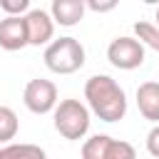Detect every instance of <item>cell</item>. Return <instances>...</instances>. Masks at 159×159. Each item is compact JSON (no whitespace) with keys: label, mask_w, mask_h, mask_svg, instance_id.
<instances>
[{"label":"cell","mask_w":159,"mask_h":159,"mask_svg":"<svg viewBox=\"0 0 159 159\" xmlns=\"http://www.w3.org/2000/svg\"><path fill=\"white\" fill-rule=\"evenodd\" d=\"M84 99L102 122H119L127 114V94L109 75H92L84 82Z\"/></svg>","instance_id":"cell-1"},{"label":"cell","mask_w":159,"mask_h":159,"mask_svg":"<svg viewBox=\"0 0 159 159\" xmlns=\"http://www.w3.org/2000/svg\"><path fill=\"white\" fill-rule=\"evenodd\" d=\"M42 60H45V67L50 72L72 75V72L82 70V65H84V47L75 37H60V40H52L45 47Z\"/></svg>","instance_id":"cell-2"},{"label":"cell","mask_w":159,"mask_h":159,"mask_svg":"<svg viewBox=\"0 0 159 159\" xmlns=\"http://www.w3.org/2000/svg\"><path fill=\"white\" fill-rule=\"evenodd\" d=\"M55 129L70 142L82 139L89 129V109L80 99L57 102V107H55Z\"/></svg>","instance_id":"cell-3"},{"label":"cell","mask_w":159,"mask_h":159,"mask_svg":"<svg viewBox=\"0 0 159 159\" xmlns=\"http://www.w3.org/2000/svg\"><path fill=\"white\" fill-rule=\"evenodd\" d=\"M107 60L117 70H137L144 62V45L129 35L114 37L107 47Z\"/></svg>","instance_id":"cell-4"},{"label":"cell","mask_w":159,"mask_h":159,"mask_svg":"<svg viewBox=\"0 0 159 159\" xmlns=\"http://www.w3.org/2000/svg\"><path fill=\"white\" fill-rule=\"evenodd\" d=\"M22 102H25V107H27L32 114L55 112V107H57V87H55V82L42 80V77L30 80V82L25 84Z\"/></svg>","instance_id":"cell-5"},{"label":"cell","mask_w":159,"mask_h":159,"mask_svg":"<svg viewBox=\"0 0 159 159\" xmlns=\"http://www.w3.org/2000/svg\"><path fill=\"white\" fill-rule=\"evenodd\" d=\"M22 20H25V30H27V45L40 47V45H47L52 40L55 22H52L47 10L32 7V10H27V15H22Z\"/></svg>","instance_id":"cell-6"},{"label":"cell","mask_w":159,"mask_h":159,"mask_svg":"<svg viewBox=\"0 0 159 159\" xmlns=\"http://www.w3.org/2000/svg\"><path fill=\"white\" fill-rule=\"evenodd\" d=\"M0 47L7 52L27 47V30L22 17H5L0 20Z\"/></svg>","instance_id":"cell-7"},{"label":"cell","mask_w":159,"mask_h":159,"mask_svg":"<svg viewBox=\"0 0 159 159\" xmlns=\"http://www.w3.org/2000/svg\"><path fill=\"white\" fill-rule=\"evenodd\" d=\"M84 0H52L50 17L62 27H72L84 17Z\"/></svg>","instance_id":"cell-8"},{"label":"cell","mask_w":159,"mask_h":159,"mask_svg":"<svg viewBox=\"0 0 159 159\" xmlns=\"http://www.w3.org/2000/svg\"><path fill=\"white\" fill-rule=\"evenodd\" d=\"M137 107L144 119L159 124V82H142L137 87Z\"/></svg>","instance_id":"cell-9"},{"label":"cell","mask_w":159,"mask_h":159,"mask_svg":"<svg viewBox=\"0 0 159 159\" xmlns=\"http://www.w3.org/2000/svg\"><path fill=\"white\" fill-rule=\"evenodd\" d=\"M2 159H47L45 149L37 144H5L2 147Z\"/></svg>","instance_id":"cell-10"},{"label":"cell","mask_w":159,"mask_h":159,"mask_svg":"<svg viewBox=\"0 0 159 159\" xmlns=\"http://www.w3.org/2000/svg\"><path fill=\"white\" fill-rule=\"evenodd\" d=\"M17 129H20V122H17V114L0 104V144H12V139L17 137Z\"/></svg>","instance_id":"cell-11"},{"label":"cell","mask_w":159,"mask_h":159,"mask_svg":"<svg viewBox=\"0 0 159 159\" xmlns=\"http://www.w3.org/2000/svg\"><path fill=\"white\" fill-rule=\"evenodd\" d=\"M134 35L142 45L152 47L154 52H159V27L154 22H147V20H139L134 22Z\"/></svg>","instance_id":"cell-12"},{"label":"cell","mask_w":159,"mask_h":159,"mask_svg":"<svg viewBox=\"0 0 159 159\" xmlns=\"http://www.w3.org/2000/svg\"><path fill=\"white\" fill-rule=\"evenodd\" d=\"M102 159H137V152H134V147L129 142H122V139H112L109 137Z\"/></svg>","instance_id":"cell-13"},{"label":"cell","mask_w":159,"mask_h":159,"mask_svg":"<svg viewBox=\"0 0 159 159\" xmlns=\"http://www.w3.org/2000/svg\"><path fill=\"white\" fill-rule=\"evenodd\" d=\"M109 142V134H94L82 144V159H102L104 147Z\"/></svg>","instance_id":"cell-14"},{"label":"cell","mask_w":159,"mask_h":159,"mask_svg":"<svg viewBox=\"0 0 159 159\" xmlns=\"http://www.w3.org/2000/svg\"><path fill=\"white\" fill-rule=\"evenodd\" d=\"M0 10H5V17H22L30 10V0H0Z\"/></svg>","instance_id":"cell-15"},{"label":"cell","mask_w":159,"mask_h":159,"mask_svg":"<svg viewBox=\"0 0 159 159\" xmlns=\"http://www.w3.org/2000/svg\"><path fill=\"white\" fill-rule=\"evenodd\" d=\"M147 152L159 159V124H154L147 134Z\"/></svg>","instance_id":"cell-16"},{"label":"cell","mask_w":159,"mask_h":159,"mask_svg":"<svg viewBox=\"0 0 159 159\" xmlns=\"http://www.w3.org/2000/svg\"><path fill=\"white\" fill-rule=\"evenodd\" d=\"M84 7H89V10H94V12H109V10H114V7H117V0H107V2L89 0V2H84Z\"/></svg>","instance_id":"cell-17"},{"label":"cell","mask_w":159,"mask_h":159,"mask_svg":"<svg viewBox=\"0 0 159 159\" xmlns=\"http://www.w3.org/2000/svg\"><path fill=\"white\" fill-rule=\"evenodd\" d=\"M157 27H159V7H157Z\"/></svg>","instance_id":"cell-18"},{"label":"cell","mask_w":159,"mask_h":159,"mask_svg":"<svg viewBox=\"0 0 159 159\" xmlns=\"http://www.w3.org/2000/svg\"><path fill=\"white\" fill-rule=\"evenodd\" d=\"M0 159H2V149H0Z\"/></svg>","instance_id":"cell-19"}]
</instances>
